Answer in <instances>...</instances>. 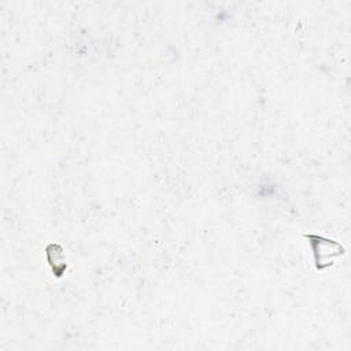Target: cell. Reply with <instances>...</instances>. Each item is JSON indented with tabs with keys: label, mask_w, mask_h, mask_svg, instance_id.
I'll use <instances>...</instances> for the list:
<instances>
[{
	"label": "cell",
	"mask_w": 351,
	"mask_h": 351,
	"mask_svg": "<svg viewBox=\"0 0 351 351\" xmlns=\"http://www.w3.org/2000/svg\"><path fill=\"white\" fill-rule=\"evenodd\" d=\"M307 237L311 240V247L315 256V266L318 270H322L333 265V261L343 254L341 245L333 240H328L321 236L313 234H308Z\"/></svg>",
	"instance_id": "obj_1"
}]
</instances>
